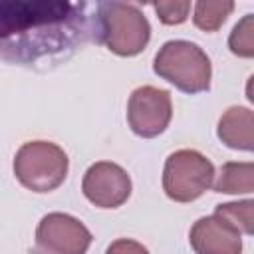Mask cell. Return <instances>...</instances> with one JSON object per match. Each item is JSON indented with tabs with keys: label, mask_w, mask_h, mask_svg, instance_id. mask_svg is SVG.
Returning a JSON list of instances; mask_svg holds the SVG:
<instances>
[{
	"label": "cell",
	"mask_w": 254,
	"mask_h": 254,
	"mask_svg": "<svg viewBox=\"0 0 254 254\" xmlns=\"http://www.w3.org/2000/svg\"><path fill=\"white\" fill-rule=\"evenodd\" d=\"M189 242L196 254H242L240 230L216 212L192 224Z\"/></svg>",
	"instance_id": "9"
},
{
	"label": "cell",
	"mask_w": 254,
	"mask_h": 254,
	"mask_svg": "<svg viewBox=\"0 0 254 254\" xmlns=\"http://www.w3.org/2000/svg\"><path fill=\"white\" fill-rule=\"evenodd\" d=\"M91 244L87 226L71 214L50 212L36 228L34 254H85Z\"/></svg>",
	"instance_id": "6"
},
{
	"label": "cell",
	"mask_w": 254,
	"mask_h": 254,
	"mask_svg": "<svg viewBox=\"0 0 254 254\" xmlns=\"http://www.w3.org/2000/svg\"><path fill=\"white\" fill-rule=\"evenodd\" d=\"M159 20L167 26H177L183 24L189 18L190 12V2L187 0H169V2H155L153 4Z\"/></svg>",
	"instance_id": "15"
},
{
	"label": "cell",
	"mask_w": 254,
	"mask_h": 254,
	"mask_svg": "<svg viewBox=\"0 0 254 254\" xmlns=\"http://www.w3.org/2000/svg\"><path fill=\"white\" fill-rule=\"evenodd\" d=\"M228 48L238 58H254V14H246L234 24Z\"/></svg>",
	"instance_id": "13"
},
{
	"label": "cell",
	"mask_w": 254,
	"mask_h": 254,
	"mask_svg": "<svg viewBox=\"0 0 254 254\" xmlns=\"http://www.w3.org/2000/svg\"><path fill=\"white\" fill-rule=\"evenodd\" d=\"M173 117L171 93L153 85H141L131 91L127 101V121L135 135L153 139L161 135Z\"/></svg>",
	"instance_id": "7"
},
{
	"label": "cell",
	"mask_w": 254,
	"mask_h": 254,
	"mask_svg": "<svg viewBox=\"0 0 254 254\" xmlns=\"http://www.w3.org/2000/svg\"><path fill=\"white\" fill-rule=\"evenodd\" d=\"M0 40L6 62L20 65L52 62L89 40H97V16L87 14V4L2 2Z\"/></svg>",
	"instance_id": "1"
},
{
	"label": "cell",
	"mask_w": 254,
	"mask_h": 254,
	"mask_svg": "<svg viewBox=\"0 0 254 254\" xmlns=\"http://www.w3.org/2000/svg\"><path fill=\"white\" fill-rule=\"evenodd\" d=\"M85 198L99 208H117L131 194V179L127 171L115 163H93L81 181Z\"/></svg>",
	"instance_id": "8"
},
{
	"label": "cell",
	"mask_w": 254,
	"mask_h": 254,
	"mask_svg": "<svg viewBox=\"0 0 254 254\" xmlns=\"http://www.w3.org/2000/svg\"><path fill=\"white\" fill-rule=\"evenodd\" d=\"M214 187V167L198 151L181 149L169 155L163 169V190L175 202H192Z\"/></svg>",
	"instance_id": "5"
},
{
	"label": "cell",
	"mask_w": 254,
	"mask_h": 254,
	"mask_svg": "<svg viewBox=\"0 0 254 254\" xmlns=\"http://www.w3.org/2000/svg\"><path fill=\"white\" fill-rule=\"evenodd\" d=\"M97 40L109 52L129 58L145 50L151 38L149 20L143 12L127 2H99L95 6Z\"/></svg>",
	"instance_id": "2"
},
{
	"label": "cell",
	"mask_w": 254,
	"mask_h": 254,
	"mask_svg": "<svg viewBox=\"0 0 254 254\" xmlns=\"http://www.w3.org/2000/svg\"><path fill=\"white\" fill-rule=\"evenodd\" d=\"M214 190L224 194L254 192V163H224L214 181Z\"/></svg>",
	"instance_id": "11"
},
{
	"label": "cell",
	"mask_w": 254,
	"mask_h": 254,
	"mask_svg": "<svg viewBox=\"0 0 254 254\" xmlns=\"http://www.w3.org/2000/svg\"><path fill=\"white\" fill-rule=\"evenodd\" d=\"M214 212L224 216L228 222H232L240 232L254 236V198L218 204Z\"/></svg>",
	"instance_id": "14"
},
{
	"label": "cell",
	"mask_w": 254,
	"mask_h": 254,
	"mask_svg": "<svg viewBox=\"0 0 254 254\" xmlns=\"http://www.w3.org/2000/svg\"><path fill=\"white\" fill-rule=\"evenodd\" d=\"M153 71L185 93H200L210 87V60L202 48L187 40L165 42L153 60Z\"/></svg>",
	"instance_id": "3"
},
{
	"label": "cell",
	"mask_w": 254,
	"mask_h": 254,
	"mask_svg": "<svg viewBox=\"0 0 254 254\" xmlns=\"http://www.w3.org/2000/svg\"><path fill=\"white\" fill-rule=\"evenodd\" d=\"M216 135L230 149L254 153V111L238 105L228 107L218 119Z\"/></svg>",
	"instance_id": "10"
},
{
	"label": "cell",
	"mask_w": 254,
	"mask_h": 254,
	"mask_svg": "<svg viewBox=\"0 0 254 254\" xmlns=\"http://www.w3.org/2000/svg\"><path fill=\"white\" fill-rule=\"evenodd\" d=\"M65 151L50 141H28L14 157V175L22 187L34 192H50L67 177Z\"/></svg>",
	"instance_id": "4"
},
{
	"label": "cell",
	"mask_w": 254,
	"mask_h": 254,
	"mask_svg": "<svg viewBox=\"0 0 254 254\" xmlns=\"http://www.w3.org/2000/svg\"><path fill=\"white\" fill-rule=\"evenodd\" d=\"M105 254H149V250L131 238H117L115 242H111L105 250Z\"/></svg>",
	"instance_id": "16"
},
{
	"label": "cell",
	"mask_w": 254,
	"mask_h": 254,
	"mask_svg": "<svg viewBox=\"0 0 254 254\" xmlns=\"http://www.w3.org/2000/svg\"><path fill=\"white\" fill-rule=\"evenodd\" d=\"M246 97H248V101L250 103H254V73L248 77V81H246Z\"/></svg>",
	"instance_id": "17"
},
{
	"label": "cell",
	"mask_w": 254,
	"mask_h": 254,
	"mask_svg": "<svg viewBox=\"0 0 254 254\" xmlns=\"http://www.w3.org/2000/svg\"><path fill=\"white\" fill-rule=\"evenodd\" d=\"M232 10H234V2L228 0H200L194 4L192 22L196 28L204 32H216Z\"/></svg>",
	"instance_id": "12"
}]
</instances>
